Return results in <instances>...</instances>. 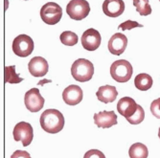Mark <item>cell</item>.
I'll return each mask as SVG.
<instances>
[{"label":"cell","instance_id":"22","mask_svg":"<svg viewBox=\"0 0 160 158\" xmlns=\"http://www.w3.org/2000/svg\"><path fill=\"white\" fill-rule=\"evenodd\" d=\"M144 118H145V111H144L143 107L138 105V108H137L136 112L132 117L128 118L127 121L132 125H138L144 121Z\"/></svg>","mask_w":160,"mask_h":158},{"label":"cell","instance_id":"23","mask_svg":"<svg viewBox=\"0 0 160 158\" xmlns=\"http://www.w3.org/2000/svg\"><path fill=\"white\" fill-rule=\"evenodd\" d=\"M138 27H143V25L139 24V23L136 22V21L127 20V21L121 23V24L119 25L118 28L120 29V30L125 31V30H132V29H133V28H138Z\"/></svg>","mask_w":160,"mask_h":158},{"label":"cell","instance_id":"1","mask_svg":"<svg viewBox=\"0 0 160 158\" xmlns=\"http://www.w3.org/2000/svg\"><path fill=\"white\" fill-rule=\"evenodd\" d=\"M41 128L44 131L55 134L62 131L64 126V117L61 111L57 109H47L39 118Z\"/></svg>","mask_w":160,"mask_h":158},{"label":"cell","instance_id":"21","mask_svg":"<svg viewBox=\"0 0 160 158\" xmlns=\"http://www.w3.org/2000/svg\"><path fill=\"white\" fill-rule=\"evenodd\" d=\"M60 39L62 44H64L66 46H74L78 43L79 38L75 33L71 32V31H65L61 34Z\"/></svg>","mask_w":160,"mask_h":158},{"label":"cell","instance_id":"5","mask_svg":"<svg viewBox=\"0 0 160 158\" xmlns=\"http://www.w3.org/2000/svg\"><path fill=\"white\" fill-rule=\"evenodd\" d=\"M90 6L86 0H71L66 6V12L70 18L82 20L89 14Z\"/></svg>","mask_w":160,"mask_h":158},{"label":"cell","instance_id":"18","mask_svg":"<svg viewBox=\"0 0 160 158\" xmlns=\"http://www.w3.org/2000/svg\"><path fill=\"white\" fill-rule=\"evenodd\" d=\"M128 155L130 158H148V148L142 143H135L129 148Z\"/></svg>","mask_w":160,"mask_h":158},{"label":"cell","instance_id":"26","mask_svg":"<svg viewBox=\"0 0 160 158\" xmlns=\"http://www.w3.org/2000/svg\"><path fill=\"white\" fill-rule=\"evenodd\" d=\"M11 158H31L29 152L26 151H16L11 156Z\"/></svg>","mask_w":160,"mask_h":158},{"label":"cell","instance_id":"3","mask_svg":"<svg viewBox=\"0 0 160 158\" xmlns=\"http://www.w3.org/2000/svg\"><path fill=\"white\" fill-rule=\"evenodd\" d=\"M133 73L132 65L126 60H118L110 66V75L118 82H127L130 80Z\"/></svg>","mask_w":160,"mask_h":158},{"label":"cell","instance_id":"2","mask_svg":"<svg viewBox=\"0 0 160 158\" xmlns=\"http://www.w3.org/2000/svg\"><path fill=\"white\" fill-rule=\"evenodd\" d=\"M71 74L74 80L84 82L92 79L94 74V65L91 62L85 59L75 61L71 66Z\"/></svg>","mask_w":160,"mask_h":158},{"label":"cell","instance_id":"24","mask_svg":"<svg viewBox=\"0 0 160 158\" xmlns=\"http://www.w3.org/2000/svg\"><path fill=\"white\" fill-rule=\"evenodd\" d=\"M151 111H152V115L155 118L160 119V98L154 100L153 102L152 103Z\"/></svg>","mask_w":160,"mask_h":158},{"label":"cell","instance_id":"27","mask_svg":"<svg viewBox=\"0 0 160 158\" xmlns=\"http://www.w3.org/2000/svg\"><path fill=\"white\" fill-rule=\"evenodd\" d=\"M158 137L160 139V127H159V131H158Z\"/></svg>","mask_w":160,"mask_h":158},{"label":"cell","instance_id":"7","mask_svg":"<svg viewBox=\"0 0 160 158\" xmlns=\"http://www.w3.org/2000/svg\"><path fill=\"white\" fill-rule=\"evenodd\" d=\"M13 138L16 141H21L24 147L29 146L33 141L34 131L33 126L26 122H20L16 125L12 131Z\"/></svg>","mask_w":160,"mask_h":158},{"label":"cell","instance_id":"11","mask_svg":"<svg viewBox=\"0 0 160 158\" xmlns=\"http://www.w3.org/2000/svg\"><path fill=\"white\" fill-rule=\"evenodd\" d=\"M83 97L82 90L80 86L76 84H71L63 90L62 99L64 103L69 106H76L82 102Z\"/></svg>","mask_w":160,"mask_h":158},{"label":"cell","instance_id":"12","mask_svg":"<svg viewBox=\"0 0 160 158\" xmlns=\"http://www.w3.org/2000/svg\"><path fill=\"white\" fill-rule=\"evenodd\" d=\"M128 46V38L125 35L116 33L108 41V50L112 55L120 56L122 55Z\"/></svg>","mask_w":160,"mask_h":158},{"label":"cell","instance_id":"19","mask_svg":"<svg viewBox=\"0 0 160 158\" xmlns=\"http://www.w3.org/2000/svg\"><path fill=\"white\" fill-rule=\"evenodd\" d=\"M5 82L9 83H19L23 81L22 78L19 77V75L16 72V66L11 65L5 67Z\"/></svg>","mask_w":160,"mask_h":158},{"label":"cell","instance_id":"15","mask_svg":"<svg viewBox=\"0 0 160 158\" xmlns=\"http://www.w3.org/2000/svg\"><path fill=\"white\" fill-rule=\"evenodd\" d=\"M137 108H138V105L130 97H124L120 99L117 104V111L126 119L132 117L136 112Z\"/></svg>","mask_w":160,"mask_h":158},{"label":"cell","instance_id":"9","mask_svg":"<svg viewBox=\"0 0 160 158\" xmlns=\"http://www.w3.org/2000/svg\"><path fill=\"white\" fill-rule=\"evenodd\" d=\"M82 45L87 51H95L101 45L102 37L100 33L93 28L87 29L82 36Z\"/></svg>","mask_w":160,"mask_h":158},{"label":"cell","instance_id":"25","mask_svg":"<svg viewBox=\"0 0 160 158\" xmlns=\"http://www.w3.org/2000/svg\"><path fill=\"white\" fill-rule=\"evenodd\" d=\"M83 158H106V156L99 150H90L85 152Z\"/></svg>","mask_w":160,"mask_h":158},{"label":"cell","instance_id":"4","mask_svg":"<svg viewBox=\"0 0 160 158\" xmlns=\"http://www.w3.org/2000/svg\"><path fill=\"white\" fill-rule=\"evenodd\" d=\"M62 17V7L55 2H48L40 9V17L42 21L48 25L59 23Z\"/></svg>","mask_w":160,"mask_h":158},{"label":"cell","instance_id":"10","mask_svg":"<svg viewBox=\"0 0 160 158\" xmlns=\"http://www.w3.org/2000/svg\"><path fill=\"white\" fill-rule=\"evenodd\" d=\"M28 69L30 74L34 77H43L47 74L49 70V65L47 61L42 57H34L29 62Z\"/></svg>","mask_w":160,"mask_h":158},{"label":"cell","instance_id":"28","mask_svg":"<svg viewBox=\"0 0 160 158\" xmlns=\"http://www.w3.org/2000/svg\"><path fill=\"white\" fill-rule=\"evenodd\" d=\"M159 1H160V0H159Z\"/></svg>","mask_w":160,"mask_h":158},{"label":"cell","instance_id":"16","mask_svg":"<svg viewBox=\"0 0 160 158\" xmlns=\"http://www.w3.org/2000/svg\"><path fill=\"white\" fill-rule=\"evenodd\" d=\"M96 96L100 102L108 104V103L114 102L116 100V98L118 96V92H117V89H116L115 86L105 85V86H101V87H99L98 91L96 92Z\"/></svg>","mask_w":160,"mask_h":158},{"label":"cell","instance_id":"20","mask_svg":"<svg viewBox=\"0 0 160 158\" xmlns=\"http://www.w3.org/2000/svg\"><path fill=\"white\" fill-rule=\"evenodd\" d=\"M132 2L140 16L146 17L152 13V7L149 4V0H132Z\"/></svg>","mask_w":160,"mask_h":158},{"label":"cell","instance_id":"6","mask_svg":"<svg viewBox=\"0 0 160 158\" xmlns=\"http://www.w3.org/2000/svg\"><path fill=\"white\" fill-rule=\"evenodd\" d=\"M12 51L18 57H26L34 51V41L27 35H19L12 41Z\"/></svg>","mask_w":160,"mask_h":158},{"label":"cell","instance_id":"14","mask_svg":"<svg viewBox=\"0 0 160 158\" xmlns=\"http://www.w3.org/2000/svg\"><path fill=\"white\" fill-rule=\"evenodd\" d=\"M125 11L123 0H105L103 3V12L109 17H118Z\"/></svg>","mask_w":160,"mask_h":158},{"label":"cell","instance_id":"13","mask_svg":"<svg viewBox=\"0 0 160 158\" xmlns=\"http://www.w3.org/2000/svg\"><path fill=\"white\" fill-rule=\"evenodd\" d=\"M94 122L98 127L108 128L117 125V115L114 111H101L94 114Z\"/></svg>","mask_w":160,"mask_h":158},{"label":"cell","instance_id":"17","mask_svg":"<svg viewBox=\"0 0 160 158\" xmlns=\"http://www.w3.org/2000/svg\"><path fill=\"white\" fill-rule=\"evenodd\" d=\"M134 85L141 91H147L152 86V78L146 73L138 74L134 79Z\"/></svg>","mask_w":160,"mask_h":158},{"label":"cell","instance_id":"8","mask_svg":"<svg viewBox=\"0 0 160 158\" xmlns=\"http://www.w3.org/2000/svg\"><path fill=\"white\" fill-rule=\"evenodd\" d=\"M44 98L40 95L38 88L34 87L26 92L24 103L27 109L31 112H38L44 106Z\"/></svg>","mask_w":160,"mask_h":158}]
</instances>
